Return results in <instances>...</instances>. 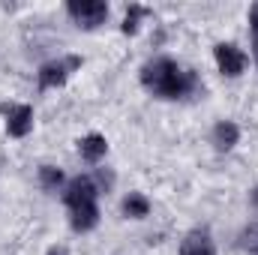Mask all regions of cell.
I'll list each match as a JSON object with an SVG mask.
<instances>
[{
  "label": "cell",
  "instance_id": "obj_15",
  "mask_svg": "<svg viewBox=\"0 0 258 255\" xmlns=\"http://www.w3.org/2000/svg\"><path fill=\"white\" fill-rule=\"evenodd\" d=\"M249 24H252V30H255V36H258V3L249 9Z\"/></svg>",
  "mask_w": 258,
  "mask_h": 255
},
{
  "label": "cell",
  "instance_id": "obj_2",
  "mask_svg": "<svg viewBox=\"0 0 258 255\" xmlns=\"http://www.w3.org/2000/svg\"><path fill=\"white\" fill-rule=\"evenodd\" d=\"M69 15L78 21V27H96V24H102L105 18H108V6L102 3V0H72L69 6Z\"/></svg>",
  "mask_w": 258,
  "mask_h": 255
},
{
  "label": "cell",
  "instance_id": "obj_14",
  "mask_svg": "<svg viewBox=\"0 0 258 255\" xmlns=\"http://www.w3.org/2000/svg\"><path fill=\"white\" fill-rule=\"evenodd\" d=\"M243 246L252 255H258V225H249V228L243 231Z\"/></svg>",
  "mask_w": 258,
  "mask_h": 255
},
{
  "label": "cell",
  "instance_id": "obj_16",
  "mask_svg": "<svg viewBox=\"0 0 258 255\" xmlns=\"http://www.w3.org/2000/svg\"><path fill=\"white\" fill-rule=\"evenodd\" d=\"M48 255H69V252H66L63 246H51V249H48Z\"/></svg>",
  "mask_w": 258,
  "mask_h": 255
},
{
  "label": "cell",
  "instance_id": "obj_6",
  "mask_svg": "<svg viewBox=\"0 0 258 255\" xmlns=\"http://www.w3.org/2000/svg\"><path fill=\"white\" fill-rule=\"evenodd\" d=\"M30 129H33V108H30V105H15V108H9L6 132H9L12 138H24Z\"/></svg>",
  "mask_w": 258,
  "mask_h": 255
},
{
  "label": "cell",
  "instance_id": "obj_1",
  "mask_svg": "<svg viewBox=\"0 0 258 255\" xmlns=\"http://www.w3.org/2000/svg\"><path fill=\"white\" fill-rule=\"evenodd\" d=\"M141 81H144L147 90H153L162 99H180L189 90H195V75L189 69H183L180 63L168 60V57H159V60L144 66Z\"/></svg>",
  "mask_w": 258,
  "mask_h": 255
},
{
  "label": "cell",
  "instance_id": "obj_13",
  "mask_svg": "<svg viewBox=\"0 0 258 255\" xmlns=\"http://www.w3.org/2000/svg\"><path fill=\"white\" fill-rule=\"evenodd\" d=\"M147 15V9L144 6H129L126 18H123V33H138V21Z\"/></svg>",
  "mask_w": 258,
  "mask_h": 255
},
{
  "label": "cell",
  "instance_id": "obj_5",
  "mask_svg": "<svg viewBox=\"0 0 258 255\" xmlns=\"http://www.w3.org/2000/svg\"><path fill=\"white\" fill-rule=\"evenodd\" d=\"M81 63L78 57H69V60H57V63H45L39 69V87L48 90V87H60L66 78H69V69Z\"/></svg>",
  "mask_w": 258,
  "mask_h": 255
},
{
  "label": "cell",
  "instance_id": "obj_4",
  "mask_svg": "<svg viewBox=\"0 0 258 255\" xmlns=\"http://www.w3.org/2000/svg\"><path fill=\"white\" fill-rule=\"evenodd\" d=\"M213 54H216V63H219V72L222 75H240L243 69H246V54L237 48V45H231V42H222V45H216L213 48Z\"/></svg>",
  "mask_w": 258,
  "mask_h": 255
},
{
  "label": "cell",
  "instance_id": "obj_8",
  "mask_svg": "<svg viewBox=\"0 0 258 255\" xmlns=\"http://www.w3.org/2000/svg\"><path fill=\"white\" fill-rule=\"evenodd\" d=\"M78 150H81V156L87 159V162H99L102 156H105V150H108V144H105V138L102 135H87V138H81L78 141Z\"/></svg>",
  "mask_w": 258,
  "mask_h": 255
},
{
  "label": "cell",
  "instance_id": "obj_7",
  "mask_svg": "<svg viewBox=\"0 0 258 255\" xmlns=\"http://www.w3.org/2000/svg\"><path fill=\"white\" fill-rule=\"evenodd\" d=\"M180 255H216V246L207 231H189L180 243Z\"/></svg>",
  "mask_w": 258,
  "mask_h": 255
},
{
  "label": "cell",
  "instance_id": "obj_3",
  "mask_svg": "<svg viewBox=\"0 0 258 255\" xmlns=\"http://www.w3.org/2000/svg\"><path fill=\"white\" fill-rule=\"evenodd\" d=\"M96 195H99V186H96L93 177H75V180H69L63 198H66V204L75 210L81 204H96Z\"/></svg>",
  "mask_w": 258,
  "mask_h": 255
},
{
  "label": "cell",
  "instance_id": "obj_10",
  "mask_svg": "<svg viewBox=\"0 0 258 255\" xmlns=\"http://www.w3.org/2000/svg\"><path fill=\"white\" fill-rule=\"evenodd\" d=\"M237 138H240V129L234 126L231 120H222V123H216V129H213V144L219 150H231L237 144Z\"/></svg>",
  "mask_w": 258,
  "mask_h": 255
},
{
  "label": "cell",
  "instance_id": "obj_9",
  "mask_svg": "<svg viewBox=\"0 0 258 255\" xmlns=\"http://www.w3.org/2000/svg\"><path fill=\"white\" fill-rule=\"evenodd\" d=\"M96 222H99L96 204H81V207L72 210V228H75V231H90Z\"/></svg>",
  "mask_w": 258,
  "mask_h": 255
},
{
  "label": "cell",
  "instance_id": "obj_17",
  "mask_svg": "<svg viewBox=\"0 0 258 255\" xmlns=\"http://www.w3.org/2000/svg\"><path fill=\"white\" fill-rule=\"evenodd\" d=\"M255 60H258V36H255Z\"/></svg>",
  "mask_w": 258,
  "mask_h": 255
},
{
  "label": "cell",
  "instance_id": "obj_12",
  "mask_svg": "<svg viewBox=\"0 0 258 255\" xmlns=\"http://www.w3.org/2000/svg\"><path fill=\"white\" fill-rule=\"evenodd\" d=\"M39 180H42L45 189H57V186L63 183V171L54 168V165H42V168H39Z\"/></svg>",
  "mask_w": 258,
  "mask_h": 255
},
{
  "label": "cell",
  "instance_id": "obj_11",
  "mask_svg": "<svg viewBox=\"0 0 258 255\" xmlns=\"http://www.w3.org/2000/svg\"><path fill=\"white\" fill-rule=\"evenodd\" d=\"M123 213H126V216H132V219H144V216L150 213V201H147L144 195L132 192L126 201H123Z\"/></svg>",
  "mask_w": 258,
  "mask_h": 255
},
{
  "label": "cell",
  "instance_id": "obj_18",
  "mask_svg": "<svg viewBox=\"0 0 258 255\" xmlns=\"http://www.w3.org/2000/svg\"><path fill=\"white\" fill-rule=\"evenodd\" d=\"M255 198H258V195H255Z\"/></svg>",
  "mask_w": 258,
  "mask_h": 255
}]
</instances>
